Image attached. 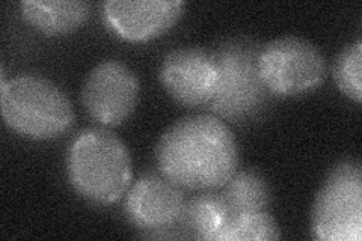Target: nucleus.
<instances>
[{
  "label": "nucleus",
  "mask_w": 362,
  "mask_h": 241,
  "mask_svg": "<svg viewBox=\"0 0 362 241\" xmlns=\"http://www.w3.org/2000/svg\"><path fill=\"white\" fill-rule=\"evenodd\" d=\"M158 170L186 190H218L239 166V146L214 114H189L174 122L157 142Z\"/></svg>",
  "instance_id": "f257e3e1"
},
{
  "label": "nucleus",
  "mask_w": 362,
  "mask_h": 241,
  "mask_svg": "<svg viewBox=\"0 0 362 241\" xmlns=\"http://www.w3.org/2000/svg\"><path fill=\"white\" fill-rule=\"evenodd\" d=\"M65 166L74 192L95 205L118 202L132 182L129 149L107 129L89 127L78 133L68 146Z\"/></svg>",
  "instance_id": "f03ea898"
},
{
  "label": "nucleus",
  "mask_w": 362,
  "mask_h": 241,
  "mask_svg": "<svg viewBox=\"0 0 362 241\" xmlns=\"http://www.w3.org/2000/svg\"><path fill=\"white\" fill-rule=\"evenodd\" d=\"M258 73L274 97H294L317 89L326 61L317 45L299 37H281L262 45Z\"/></svg>",
  "instance_id": "423d86ee"
},
{
  "label": "nucleus",
  "mask_w": 362,
  "mask_h": 241,
  "mask_svg": "<svg viewBox=\"0 0 362 241\" xmlns=\"http://www.w3.org/2000/svg\"><path fill=\"white\" fill-rule=\"evenodd\" d=\"M262 45L247 37H233L211 50L218 83L207 107L219 119L235 125L251 122L269 109L274 95L258 73Z\"/></svg>",
  "instance_id": "7ed1b4c3"
},
{
  "label": "nucleus",
  "mask_w": 362,
  "mask_h": 241,
  "mask_svg": "<svg viewBox=\"0 0 362 241\" xmlns=\"http://www.w3.org/2000/svg\"><path fill=\"white\" fill-rule=\"evenodd\" d=\"M90 4L82 0H23L21 16L32 28L49 37L66 35L85 25Z\"/></svg>",
  "instance_id": "9b49d317"
},
{
  "label": "nucleus",
  "mask_w": 362,
  "mask_h": 241,
  "mask_svg": "<svg viewBox=\"0 0 362 241\" xmlns=\"http://www.w3.org/2000/svg\"><path fill=\"white\" fill-rule=\"evenodd\" d=\"M185 205L183 189L160 170H150L129 187L124 213L127 221L142 231H165L180 225Z\"/></svg>",
  "instance_id": "6e6552de"
},
{
  "label": "nucleus",
  "mask_w": 362,
  "mask_h": 241,
  "mask_svg": "<svg viewBox=\"0 0 362 241\" xmlns=\"http://www.w3.org/2000/svg\"><path fill=\"white\" fill-rule=\"evenodd\" d=\"M362 44L355 41L347 44L346 47L338 53L332 66V76L338 89L356 101L358 105L362 101Z\"/></svg>",
  "instance_id": "2eb2a0df"
},
{
  "label": "nucleus",
  "mask_w": 362,
  "mask_h": 241,
  "mask_svg": "<svg viewBox=\"0 0 362 241\" xmlns=\"http://www.w3.org/2000/svg\"><path fill=\"white\" fill-rule=\"evenodd\" d=\"M221 189L231 213L266 211L272 199L267 178L255 169L235 170Z\"/></svg>",
  "instance_id": "ddd939ff"
},
{
  "label": "nucleus",
  "mask_w": 362,
  "mask_h": 241,
  "mask_svg": "<svg viewBox=\"0 0 362 241\" xmlns=\"http://www.w3.org/2000/svg\"><path fill=\"white\" fill-rule=\"evenodd\" d=\"M311 237L319 241H359L362 237V167L358 160L337 163L317 193Z\"/></svg>",
  "instance_id": "39448f33"
},
{
  "label": "nucleus",
  "mask_w": 362,
  "mask_h": 241,
  "mask_svg": "<svg viewBox=\"0 0 362 241\" xmlns=\"http://www.w3.org/2000/svg\"><path fill=\"white\" fill-rule=\"evenodd\" d=\"M180 0H107L103 4L106 26L132 42L151 41L171 29L183 16Z\"/></svg>",
  "instance_id": "9d476101"
},
{
  "label": "nucleus",
  "mask_w": 362,
  "mask_h": 241,
  "mask_svg": "<svg viewBox=\"0 0 362 241\" xmlns=\"http://www.w3.org/2000/svg\"><path fill=\"white\" fill-rule=\"evenodd\" d=\"M281 238L276 221L267 211L231 213L214 241H270Z\"/></svg>",
  "instance_id": "4468645a"
},
{
  "label": "nucleus",
  "mask_w": 362,
  "mask_h": 241,
  "mask_svg": "<svg viewBox=\"0 0 362 241\" xmlns=\"http://www.w3.org/2000/svg\"><path fill=\"white\" fill-rule=\"evenodd\" d=\"M160 82L178 105L207 106L218 83V70L211 52L198 45H183L169 52L160 66Z\"/></svg>",
  "instance_id": "1a4fd4ad"
},
{
  "label": "nucleus",
  "mask_w": 362,
  "mask_h": 241,
  "mask_svg": "<svg viewBox=\"0 0 362 241\" xmlns=\"http://www.w3.org/2000/svg\"><path fill=\"white\" fill-rule=\"evenodd\" d=\"M141 85L132 68L121 61L97 64L82 85L81 100L94 121L105 127L126 122L138 106Z\"/></svg>",
  "instance_id": "0eeeda50"
},
{
  "label": "nucleus",
  "mask_w": 362,
  "mask_h": 241,
  "mask_svg": "<svg viewBox=\"0 0 362 241\" xmlns=\"http://www.w3.org/2000/svg\"><path fill=\"white\" fill-rule=\"evenodd\" d=\"M2 118L11 130L32 141H53L66 134L76 114L70 100L52 80L21 74L0 83Z\"/></svg>",
  "instance_id": "20e7f679"
},
{
  "label": "nucleus",
  "mask_w": 362,
  "mask_h": 241,
  "mask_svg": "<svg viewBox=\"0 0 362 241\" xmlns=\"http://www.w3.org/2000/svg\"><path fill=\"white\" fill-rule=\"evenodd\" d=\"M231 211L222 193L214 190H201V193L186 201L181 229L189 238L213 240L228 221Z\"/></svg>",
  "instance_id": "f8f14e48"
}]
</instances>
